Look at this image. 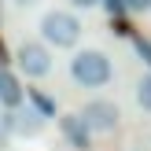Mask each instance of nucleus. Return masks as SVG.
<instances>
[{"label":"nucleus","instance_id":"f03ea898","mask_svg":"<svg viewBox=\"0 0 151 151\" xmlns=\"http://www.w3.org/2000/svg\"><path fill=\"white\" fill-rule=\"evenodd\" d=\"M41 41L48 44V48H74V44L81 41V22H78V15L63 11V7L44 11L41 15Z\"/></svg>","mask_w":151,"mask_h":151},{"label":"nucleus","instance_id":"ddd939ff","mask_svg":"<svg viewBox=\"0 0 151 151\" xmlns=\"http://www.w3.org/2000/svg\"><path fill=\"white\" fill-rule=\"evenodd\" d=\"M100 0H70V7H96Z\"/></svg>","mask_w":151,"mask_h":151},{"label":"nucleus","instance_id":"423d86ee","mask_svg":"<svg viewBox=\"0 0 151 151\" xmlns=\"http://www.w3.org/2000/svg\"><path fill=\"white\" fill-rule=\"evenodd\" d=\"M59 133H63L66 144L78 147V151H88V147H92V137H88V129L81 125L78 114H63V118H59Z\"/></svg>","mask_w":151,"mask_h":151},{"label":"nucleus","instance_id":"9d476101","mask_svg":"<svg viewBox=\"0 0 151 151\" xmlns=\"http://www.w3.org/2000/svg\"><path fill=\"white\" fill-rule=\"evenodd\" d=\"M133 48H137V55L151 66V41H147V37H133Z\"/></svg>","mask_w":151,"mask_h":151},{"label":"nucleus","instance_id":"39448f33","mask_svg":"<svg viewBox=\"0 0 151 151\" xmlns=\"http://www.w3.org/2000/svg\"><path fill=\"white\" fill-rule=\"evenodd\" d=\"M0 125H4V133H11V137H37V133L44 129V118L37 114L33 107H26V103H22V107L7 111Z\"/></svg>","mask_w":151,"mask_h":151},{"label":"nucleus","instance_id":"0eeeda50","mask_svg":"<svg viewBox=\"0 0 151 151\" xmlns=\"http://www.w3.org/2000/svg\"><path fill=\"white\" fill-rule=\"evenodd\" d=\"M0 103H7V111H15V107L26 103V88H22V81L11 78L7 70H4V78H0Z\"/></svg>","mask_w":151,"mask_h":151},{"label":"nucleus","instance_id":"2eb2a0df","mask_svg":"<svg viewBox=\"0 0 151 151\" xmlns=\"http://www.w3.org/2000/svg\"><path fill=\"white\" fill-rule=\"evenodd\" d=\"M0 78H4V70H0Z\"/></svg>","mask_w":151,"mask_h":151},{"label":"nucleus","instance_id":"20e7f679","mask_svg":"<svg viewBox=\"0 0 151 151\" xmlns=\"http://www.w3.org/2000/svg\"><path fill=\"white\" fill-rule=\"evenodd\" d=\"M15 63H19V70L26 78H44L52 70V48L41 41H22L15 48Z\"/></svg>","mask_w":151,"mask_h":151},{"label":"nucleus","instance_id":"9b49d317","mask_svg":"<svg viewBox=\"0 0 151 151\" xmlns=\"http://www.w3.org/2000/svg\"><path fill=\"white\" fill-rule=\"evenodd\" d=\"M100 4H103V7H107V11H111V15H114V19H118V15H122V11H125V0H100Z\"/></svg>","mask_w":151,"mask_h":151},{"label":"nucleus","instance_id":"4468645a","mask_svg":"<svg viewBox=\"0 0 151 151\" xmlns=\"http://www.w3.org/2000/svg\"><path fill=\"white\" fill-rule=\"evenodd\" d=\"M11 4H19V7H33L37 0H11Z\"/></svg>","mask_w":151,"mask_h":151},{"label":"nucleus","instance_id":"7ed1b4c3","mask_svg":"<svg viewBox=\"0 0 151 151\" xmlns=\"http://www.w3.org/2000/svg\"><path fill=\"white\" fill-rule=\"evenodd\" d=\"M78 118H81V125L88 129V137H107V133H114L118 125H122V111H118V103H111V100H88L85 107L78 111Z\"/></svg>","mask_w":151,"mask_h":151},{"label":"nucleus","instance_id":"f257e3e1","mask_svg":"<svg viewBox=\"0 0 151 151\" xmlns=\"http://www.w3.org/2000/svg\"><path fill=\"white\" fill-rule=\"evenodd\" d=\"M70 78H74V85H81V88H103L114 78L111 55L100 52V48H81L78 55L70 59Z\"/></svg>","mask_w":151,"mask_h":151},{"label":"nucleus","instance_id":"f8f14e48","mask_svg":"<svg viewBox=\"0 0 151 151\" xmlns=\"http://www.w3.org/2000/svg\"><path fill=\"white\" fill-rule=\"evenodd\" d=\"M125 11H151V0H125Z\"/></svg>","mask_w":151,"mask_h":151},{"label":"nucleus","instance_id":"1a4fd4ad","mask_svg":"<svg viewBox=\"0 0 151 151\" xmlns=\"http://www.w3.org/2000/svg\"><path fill=\"white\" fill-rule=\"evenodd\" d=\"M137 103L144 111H151V74H144V78L137 81Z\"/></svg>","mask_w":151,"mask_h":151},{"label":"nucleus","instance_id":"6e6552de","mask_svg":"<svg viewBox=\"0 0 151 151\" xmlns=\"http://www.w3.org/2000/svg\"><path fill=\"white\" fill-rule=\"evenodd\" d=\"M26 96H29V107H33L44 122H48V118H55V100H52V96H44L41 88H26Z\"/></svg>","mask_w":151,"mask_h":151}]
</instances>
